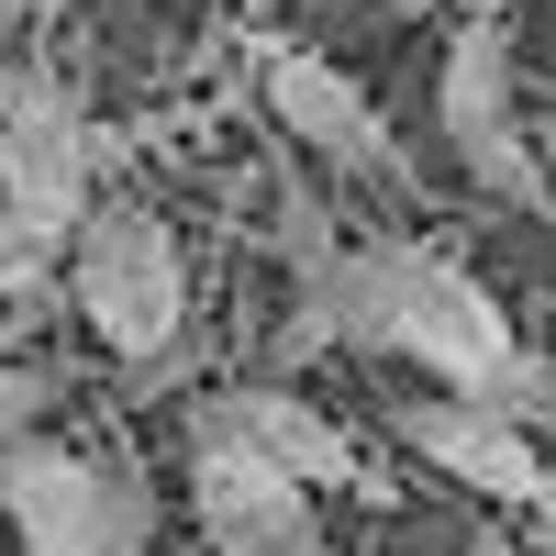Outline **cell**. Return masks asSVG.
<instances>
[{
    "label": "cell",
    "instance_id": "obj_13",
    "mask_svg": "<svg viewBox=\"0 0 556 556\" xmlns=\"http://www.w3.org/2000/svg\"><path fill=\"white\" fill-rule=\"evenodd\" d=\"M468 12H490V0H468Z\"/></svg>",
    "mask_w": 556,
    "mask_h": 556
},
{
    "label": "cell",
    "instance_id": "obj_9",
    "mask_svg": "<svg viewBox=\"0 0 556 556\" xmlns=\"http://www.w3.org/2000/svg\"><path fill=\"white\" fill-rule=\"evenodd\" d=\"M267 223H278V256H290V278H323V267H334V256L356 245L345 223H334V201H323L301 167H278V201H267Z\"/></svg>",
    "mask_w": 556,
    "mask_h": 556
},
{
    "label": "cell",
    "instance_id": "obj_1",
    "mask_svg": "<svg viewBox=\"0 0 556 556\" xmlns=\"http://www.w3.org/2000/svg\"><path fill=\"white\" fill-rule=\"evenodd\" d=\"M67 312L101 334L134 379L190 356V245L156 201H101L67 235Z\"/></svg>",
    "mask_w": 556,
    "mask_h": 556
},
{
    "label": "cell",
    "instance_id": "obj_2",
    "mask_svg": "<svg viewBox=\"0 0 556 556\" xmlns=\"http://www.w3.org/2000/svg\"><path fill=\"white\" fill-rule=\"evenodd\" d=\"M0 523L23 556H156V479L112 445H0Z\"/></svg>",
    "mask_w": 556,
    "mask_h": 556
},
{
    "label": "cell",
    "instance_id": "obj_4",
    "mask_svg": "<svg viewBox=\"0 0 556 556\" xmlns=\"http://www.w3.org/2000/svg\"><path fill=\"white\" fill-rule=\"evenodd\" d=\"M434 134L456 178H468L479 201H513V212H556L545 190V156L523 134V67H513V34H501V12H468L445 34V67H434Z\"/></svg>",
    "mask_w": 556,
    "mask_h": 556
},
{
    "label": "cell",
    "instance_id": "obj_6",
    "mask_svg": "<svg viewBox=\"0 0 556 556\" xmlns=\"http://www.w3.org/2000/svg\"><path fill=\"white\" fill-rule=\"evenodd\" d=\"M178 479H190V523L212 556H323V501L290 490L267 456H245L201 401L178 424Z\"/></svg>",
    "mask_w": 556,
    "mask_h": 556
},
{
    "label": "cell",
    "instance_id": "obj_3",
    "mask_svg": "<svg viewBox=\"0 0 556 556\" xmlns=\"http://www.w3.org/2000/svg\"><path fill=\"white\" fill-rule=\"evenodd\" d=\"M101 167H112V134L89 123L67 67L34 56V45H0V212L78 235L101 212Z\"/></svg>",
    "mask_w": 556,
    "mask_h": 556
},
{
    "label": "cell",
    "instance_id": "obj_12",
    "mask_svg": "<svg viewBox=\"0 0 556 556\" xmlns=\"http://www.w3.org/2000/svg\"><path fill=\"white\" fill-rule=\"evenodd\" d=\"M456 556H523V545H513V523H490V513H479L468 534H456Z\"/></svg>",
    "mask_w": 556,
    "mask_h": 556
},
{
    "label": "cell",
    "instance_id": "obj_8",
    "mask_svg": "<svg viewBox=\"0 0 556 556\" xmlns=\"http://www.w3.org/2000/svg\"><path fill=\"white\" fill-rule=\"evenodd\" d=\"M201 412H212L245 456H267L290 490H312V501H323V490H367V445H356L301 379H223V390H201Z\"/></svg>",
    "mask_w": 556,
    "mask_h": 556
},
{
    "label": "cell",
    "instance_id": "obj_7",
    "mask_svg": "<svg viewBox=\"0 0 556 556\" xmlns=\"http://www.w3.org/2000/svg\"><path fill=\"white\" fill-rule=\"evenodd\" d=\"M390 434L424 456V468L445 479V490H479L490 513H534V501L556 490V468H545V445L523 434V424H501L490 401H456V390H412V401H390Z\"/></svg>",
    "mask_w": 556,
    "mask_h": 556
},
{
    "label": "cell",
    "instance_id": "obj_10",
    "mask_svg": "<svg viewBox=\"0 0 556 556\" xmlns=\"http://www.w3.org/2000/svg\"><path fill=\"white\" fill-rule=\"evenodd\" d=\"M67 278V235H45V223L0 212V301H45Z\"/></svg>",
    "mask_w": 556,
    "mask_h": 556
},
{
    "label": "cell",
    "instance_id": "obj_11",
    "mask_svg": "<svg viewBox=\"0 0 556 556\" xmlns=\"http://www.w3.org/2000/svg\"><path fill=\"white\" fill-rule=\"evenodd\" d=\"M45 401H56V379L23 367V356H0V445H23V434L45 424Z\"/></svg>",
    "mask_w": 556,
    "mask_h": 556
},
{
    "label": "cell",
    "instance_id": "obj_5",
    "mask_svg": "<svg viewBox=\"0 0 556 556\" xmlns=\"http://www.w3.org/2000/svg\"><path fill=\"white\" fill-rule=\"evenodd\" d=\"M245 78H256V101H267V123H278V146H301V156L345 167V178H379V190H401V178H412L390 112L367 101L334 56H312V45H290V34L256 23V34H245Z\"/></svg>",
    "mask_w": 556,
    "mask_h": 556
}]
</instances>
